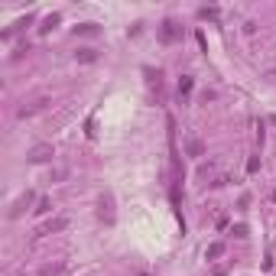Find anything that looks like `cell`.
<instances>
[{"label":"cell","mask_w":276,"mask_h":276,"mask_svg":"<svg viewBox=\"0 0 276 276\" xmlns=\"http://www.w3.org/2000/svg\"><path fill=\"white\" fill-rule=\"evenodd\" d=\"M98 218H101L104 224H114V221H117V211H114V195H110V192H101V198H98Z\"/></svg>","instance_id":"6da1fadb"},{"label":"cell","mask_w":276,"mask_h":276,"mask_svg":"<svg viewBox=\"0 0 276 276\" xmlns=\"http://www.w3.org/2000/svg\"><path fill=\"white\" fill-rule=\"evenodd\" d=\"M30 163H46V159H52V146H49V143H39V146H33L30 150Z\"/></svg>","instance_id":"3957f363"},{"label":"cell","mask_w":276,"mask_h":276,"mask_svg":"<svg viewBox=\"0 0 276 276\" xmlns=\"http://www.w3.org/2000/svg\"><path fill=\"white\" fill-rule=\"evenodd\" d=\"M49 208H52V202H49V198H39V205L33 208V211H36V214H46Z\"/></svg>","instance_id":"4fadbf2b"},{"label":"cell","mask_w":276,"mask_h":276,"mask_svg":"<svg viewBox=\"0 0 276 276\" xmlns=\"http://www.w3.org/2000/svg\"><path fill=\"white\" fill-rule=\"evenodd\" d=\"M231 234H234V237H241V241H244V237H247V228H244V224H234V231H231Z\"/></svg>","instance_id":"9a60e30c"},{"label":"cell","mask_w":276,"mask_h":276,"mask_svg":"<svg viewBox=\"0 0 276 276\" xmlns=\"http://www.w3.org/2000/svg\"><path fill=\"white\" fill-rule=\"evenodd\" d=\"M159 36H163V42L179 39V30H175V23H172V20H166V23H163V33H159Z\"/></svg>","instance_id":"52a82bcc"},{"label":"cell","mask_w":276,"mask_h":276,"mask_svg":"<svg viewBox=\"0 0 276 276\" xmlns=\"http://www.w3.org/2000/svg\"><path fill=\"white\" fill-rule=\"evenodd\" d=\"M62 270H65V263H49V267L39 270V276H59Z\"/></svg>","instance_id":"7c38bea8"},{"label":"cell","mask_w":276,"mask_h":276,"mask_svg":"<svg viewBox=\"0 0 276 276\" xmlns=\"http://www.w3.org/2000/svg\"><path fill=\"white\" fill-rule=\"evenodd\" d=\"M55 23H59V13H52V16H46V23H42V26H39V30H42V33H49V30H52V26H55Z\"/></svg>","instance_id":"5bb4252c"},{"label":"cell","mask_w":276,"mask_h":276,"mask_svg":"<svg viewBox=\"0 0 276 276\" xmlns=\"http://www.w3.org/2000/svg\"><path fill=\"white\" fill-rule=\"evenodd\" d=\"M65 228H69V218H62V214H59V218H52V221H46V224H39V228H36V237L59 234V231H65Z\"/></svg>","instance_id":"7a4b0ae2"},{"label":"cell","mask_w":276,"mask_h":276,"mask_svg":"<svg viewBox=\"0 0 276 276\" xmlns=\"http://www.w3.org/2000/svg\"><path fill=\"white\" fill-rule=\"evenodd\" d=\"M185 153H189V156H205V143L198 140V137H192V140L185 143Z\"/></svg>","instance_id":"8992f818"},{"label":"cell","mask_w":276,"mask_h":276,"mask_svg":"<svg viewBox=\"0 0 276 276\" xmlns=\"http://www.w3.org/2000/svg\"><path fill=\"white\" fill-rule=\"evenodd\" d=\"M75 33H78V36H95L98 23H78V26H75Z\"/></svg>","instance_id":"8fae6325"},{"label":"cell","mask_w":276,"mask_h":276,"mask_svg":"<svg viewBox=\"0 0 276 276\" xmlns=\"http://www.w3.org/2000/svg\"><path fill=\"white\" fill-rule=\"evenodd\" d=\"M257 169H260V159L253 156V159H250V163H247V172H257Z\"/></svg>","instance_id":"2e32d148"},{"label":"cell","mask_w":276,"mask_h":276,"mask_svg":"<svg viewBox=\"0 0 276 276\" xmlns=\"http://www.w3.org/2000/svg\"><path fill=\"white\" fill-rule=\"evenodd\" d=\"M42 104H46V98H36V101H30V107H20V117H30V114H36V110H42Z\"/></svg>","instance_id":"9c48e42d"},{"label":"cell","mask_w":276,"mask_h":276,"mask_svg":"<svg viewBox=\"0 0 276 276\" xmlns=\"http://www.w3.org/2000/svg\"><path fill=\"white\" fill-rule=\"evenodd\" d=\"M75 59H78V62H85V65H91V62H98V49L85 46V49H78V52H75Z\"/></svg>","instance_id":"5b68a950"},{"label":"cell","mask_w":276,"mask_h":276,"mask_svg":"<svg viewBox=\"0 0 276 276\" xmlns=\"http://www.w3.org/2000/svg\"><path fill=\"white\" fill-rule=\"evenodd\" d=\"M192 88H195V81H192V75H182L179 78V98H189Z\"/></svg>","instance_id":"ba28073f"},{"label":"cell","mask_w":276,"mask_h":276,"mask_svg":"<svg viewBox=\"0 0 276 276\" xmlns=\"http://www.w3.org/2000/svg\"><path fill=\"white\" fill-rule=\"evenodd\" d=\"M214 16H218V10H208V7L202 10V20H214Z\"/></svg>","instance_id":"e0dca14e"},{"label":"cell","mask_w":276,"mask_h":276,"mask_svg":"<svg viewBox=\"0 0 276 276\" xmlns=\"http://www.w3.org/2000/svg\"><path fill=\"white\" fill-rule=\"evenodd\" d=\"M273 202H276V189H273Z\"/></svg>","instance_id":"ac0fdd59"},{"label":"cell","mask_w":276,"mask_h":276,"mask_svg":"<svg viewBox=\"0 0 276 276\" xmlns=\"http://www.w3.org/2000/svg\"><path fill=\"white\" fill-rule=\"evenodd\" d=\"M30 202H33V192H26V195H20V198H16V202H13V208H10V218H20V214H23V208L30 205Z\"/></svg>","instance_id":"277c9868"},{"label":"cell","mask_w":276,"mask_h":276,"mask_svg":"<svg viewBox=\"0 0 276 276\" xmlns=\"http://www.w3.org/2000/svg\"><path fill=\"white\" fill-rule=\"evenodd\" d=\"M221 253H224V244H221V241H214V244H208V250H205V257H208V260H218Z\"/></svg>","instance_id":"30bf717a"}]
</instances>
